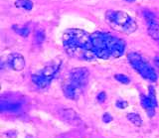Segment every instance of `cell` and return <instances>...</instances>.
<instances>
[{
    "mask_svg": "<svg viewBox=\"0 0 159 138\" xmlns=\"http://www.w3.org/2000/svg\"><path fill=\"white\" fill-rule=\"evenodd\" d=\"M60 70V64H53L45 67L39 73L31 76V81L39 88H46L50 86L53 78L57 76Z\"/></svg>",
    "mask_w": 159,
    "mask_h": 138,
    "instance_id": "6",
    "label": "cell"
},
{
    "mask_svg": "<svg viewBox=\"0 0 159 138\" xmlns=\"http://www.w3.org/2000/svg\"><path fill=\"white\" fill-rule=\"evenodd\" d=\"M102 121L104 122V123H109V122H111L112 121V116L109 114V113H107V112H106V113H103L102 114Z\"/></svg>",
    "mask_w": 159,
    "mask_h": 138,
    "instance_id": "20",
    "label": "cell"
},
{
    "mask_svg": "<svg viewBox=\"0 0 159 138\" xmlns=\"http://www.w3.org/2000/svg\"><path fill=\"white\" fill-rule=\"evenodd\" d=\"M45 40V33L43 30H36L35 32V42H36L38 45L42 44Z\"/></svg>",
    "mask_w": 159,
    "mask_h": 138,
    "instance_id": "15",
    "label": "cell"
},
{
    "mask_svg": "<svg viewBox=\"0 0 159 138\" xmlns=\"http://www.w3.org/2000/svg\"><path fill=\"white\" fill-rule=\"evenodd\" d=\"M125 1H128V2H131V1H135V0H125Z\"/></svg>",
    "mask_w": 159,
    "mask_h": 138,
    "instance_id": "22",
    "label": "cell"
},
{
    "mask_svg": "<svg viewBox=\"0 0 159 138\" xmlns=\"http://www.w3.org/2000/svg\"><path fill=\"white\" fill-rule=\"evenodd\" d=\"M116 105L117 108H120V109H124V108H126L128 106V102L123 100H116Z\"/></svg>",
    "mask_w": 159,
    "mask_h": 138,
    "instance_id": "18",
    "label": "cell"
},
{
    "mask_svg": "<svg viewBox=\"0 0 159 138\" xmlns=\"http://www.w3.org/2000/svg\"><path fill=\"white\" fill-rule=\"evenodd\" d=\"M91 38L97 58L103 60L118 58L125 51V42L109 33L94 32L91 34Z\"/></svg>",
    "mask_w": 159,
    "mask_h": 138,
    "instance_id": "2",
    "label": "cell"
},
{
    "mask_svg": "<svg viewBox=\"0 0 159 138\" xmlns=\"http://www.w3.org/2000/svg\"><path fill=\"white\" fill-rule=\"evenodd\" d=\"M126 118L132 123V124H134L137 127H140L142 125V119H141V117H140V115L138 114V113H135V112L127 113Z\"/></svg>",
    "mask_w": 159,
    "mask_h": 138,
    "instance_id": "12",
    "label": "cell"
},
{
    "mask_svg": "<svg viewBox=\"0 0 159 138\" xmlns=\"http://www.w3.org/2000/svg\"><path fill=\"white\" fill-rule=\"evenodd\" d=\"M127 60L131 67L135 70L139 75L145 80L149 82H156L157 81V73L155 70L149 65L148 62L138 53L130 52L127 55Z\"/></svg>",
    "mask_w": 159,
    "mask_h": 138,
    "instance_id": "5",
    "label": "cell"
},
{
    "mask_svg": "<svg viewBox=\"0 0 159 138\" xmlns=\"http://www.w3.org/2000/svg\"><path fill=\"white\" fill-rule=\"evenodd\" d=\"M97 100L99 102V103H103L104 101L107 100V93L104 91H101L97 96Z\"/></svg>",
    "mask_w": 159,
    "mask_h": 138,
    "instance_id": "19",
    "label": "cell"
},
{
    "mask_svg": "<svg viewBox=\"0 0 159 138\" xmlns=\"http://www.w3.org/2000/svg\"><path fill=\"white\" fill-rule=\"evenodd\" d=\"M15 5L20 9H24V10L30 11V10H32L34 4L31 0H17V1L15 2Z\"/></svg>",
    "mask_w": 159,
    "mask_h": 138,
    "instance_id": "13",
    "label": "cell"
},
{
    "mask_svg": "<svg viewBox=\"0 0 159 138\" xmlns=\"http://www.w3.org/2000/svg\"><path fill=\"white\" fill-rule=\"evenodd\" d=\"M60 115H61V118L63 120H65L66 122L70 123L74 126H80L83 124V121L76 112H75L73 109H62L60 110Z\"/></svg>",
    "mask_w": 159,
    "mask_h": 138,
    "instance_id": "9",
    "label": "cell"
},
{
    "mask_svg": "<svg viewBox=\"0 0 159 138\" xmlns=\"http://www.w3.org/2000/svg\"><path fill=\"white\" fill-rule=\"evenodd\" d=\"M25 138H33V136H31V135H27Z\"/></svg>",
    "mask_w": 159,
    "mask_h": 138,
    "instance_id": "21",
    "label": "cell"
},
{
    "mask_svg": "<svg viewBox=\"0 0 159 138\" xmlns=\"http://www.w3.org/2000/svg\"><path fill=\"white\" fill-rule=\"evenodd\" d=\"M7 64L12 70L20 72L25 68V59L21 54L12 53L7 58Z\"/></svg>",
    "mask_w": 159,
    "mask_h": 138,
    "instance_id": "8",
    "label": "cell"
},
{
    "mask_svg": "<svg viewBox=\"0 0 159 138\" xmlns=\"http://www.w3.org/2000/svg\"><path fill=\"white\" fill-rule=\"evenodd\" d=\"M143 15L147 24L148 34L159 45V23L157 21L155 15L149 10H144Z\"/></svg>",
    "mask_w": 159,
    "mask_h": 138,
    "instance_id": "7",
    "label": "cell"
},
{
    "mask_svg": "<svg viewBox=\"0 0 159 138\" xmlns=\"http://www.w3.org/2000/svg\"><path fill=\"white\" fill-rule=\"evenodd\" d=\"M140 103H141V106L144 108V110L146 111L147 115L149 117H153L154 114H155V105L152 103V101L150 100V98L148 97V96L140 95Z\"/></svg>",
    "mask_w": 159,
    "mask_h": 138,
    "instance_id": "10",
    "label": "cell"
},
{
    "mask_svg": "<svg viewBox=\"0 0 159 138\" xmlns=\"http://www.w3.org/2000/svg\"><path fill=\"white\" fill-rule=\"evenodd\" d=\"M21 108V102H1L2 111H16Z\"/></svg>",
    "mask_w": 159,
    "mask_h": 138,
    "instance_id": "11",
    "label": "cell"
},
{
    "mask_svg": "<svg viewBox=\"0 0 159 138\" xmlns=\"http://www.w3.org/2000/svg\"><path fill=\"white\" fill-rule=\"evenodd\" d=\"M114 78H116L117 82L123 83V85H128V83L130 82V78L125 75H122V73H117V75L114 76Z\"/></svg>",
    "mask_w": 159,
    "mask_h": 138,
    "instance_id": "16",
    "label": "cell"
},
{
    "mask_svg": "<svg viewBox=\"0 0 159 138\" xmlns=\"http://www.w3.org/2000/svg\"><path fill=\"white\" fill-rule=\"evenodd\" d=\"M89 78L87 68H75L70 72L67 80L63 82V92L69 100H78L86 88Z\"/></svg>",
    "mask_w": 159,
    "mask_h": 138,
    "instance_id": "3",
    "label": "cell"
},
{
    "mask_svg": "<svg viewBox=\"0 0 159 138\" xmlns=\"http://www.w3.org/2000/svg\"><path fill=\"white\" fill-rule=\"evenodd\" d=\"M148 97L150 98V100L152 101V103L156 107L158 105H157V98H156V95H155V90H154L153 87H149V90H148Z\"/></svg>",
    "mask_w": 159,
    "mask_h": 138,
    "instance_id": "17",
    "label": "cell"
},
{
    "mask_svg": "<svg viewBox=\"0 0 159 138\" xmlns=\"http://www.w3.org/2000/svg\"><path fill=\"white\" fill-rule=\"evenodd\" d=\"M13 30L16 32L17 34H19L20 36L22 37H27L30 34V30L28 29V27H19V26H13Z\"/></svg>",
    "mask_w": 159,
    "mask_h": 138,
    "instance_id": "14",
    "label": "cell"
},
{
    "mask_svg": "<svg viewBox=\"0 0 159 138\" xmlns=\"http://www.w3.org/2000/svg\"><path fill=\"white\" fill-rule=\"evenodd\" d=\"M106 18L114 30L124 34H131L137 29L136 21L123 11L108 10L106 13Z\"/></svg>",
    "mask_w": 159,
    "mask_h": 138,
    "instance_id": "4",
    "label": "cell"
},
{
    "mask_svg": "<svg viewBox=\"0 0 159 138\" xmlns=\"http://www.w3.org/2000/svg\"><path fill=\"white\" fill-rule=\"evenodd\" d=\"M63 45L70 57L82 61H92L97 58L93 52L91 34L81 29H68L63 35Z\"/></svg>",
    "mask_w": 159,
    "mask_h": 138,
    "instance_id": "1",
    "label": "cell"
}]
</instances>
